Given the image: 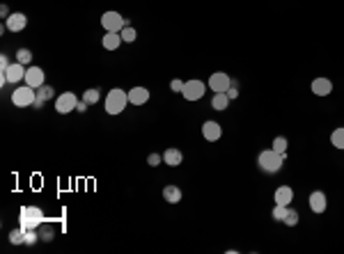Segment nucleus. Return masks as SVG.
<instances>
[{
    "label": "nucleus",
    "instance_id": "obj_1",
    "mask_svg": "<svg viewBox=\"0 0 344 254\" xmlns=\"http://www.w3.org/2000/svg\"><path fill=\"white\" fill-rule=\"evenodd\" d=\"M285 160L287 158L282 154H278L276 149H264V151H259V156H257L259 170L266 172V174H278L282 170V165H285Z\"/></svg>",
    "mask_w": 344,
    "mask_h": 254
},
{
    "label": "nucleus",
    "instance_id": "obj_2",
    "mask_svg": "<svg viewBox=\"0 0 344 254\" xmlns=\"http://www.w3.org/2000/svg\"><path fill=\"white\" fill-rule=\"evenodd\" d=\"M126 106H129V92L120 90V87H115V90H110L108 94H106V112L108 115H120V112L126 110Z\"/></svg>",
    "mask_w": 344,
    "mask_h": 254
},
{
    "label": "nucleus",
    "instance_id": "obj_3",
    "mask_svg": "<svg viewBox=\"0 0 344 254\" xmlns=\"http://www.w3.org/2000/svg\"><path fill=\"white\" fill-rule=\"evenodd\" d=\"M44 222V211L39 206H23L21 208V216H19V227L23 231L30 229H37L39 225Z\"/></svg>",
    "mask_w": 344,
    "mask_h": 254
},
{
    "label": "nucleus",
    "instance_id": "obj_4",
    "mask_svg": "<svg viewBox=\"0 0 344 254\" xmlns=\"http://www.w3.org/2000/svg\"><path fill=\"white\" fill-rule=\"evenodd\" d=\"M101 25H104L106 32H122L126 25H131V21L124 19L120 12L110 10V12H104V16H101Z\"/></svg>",
    "mask_w": 344,
    "mask_h": 254
},
{
    "label": "nucleus",
    "instance_id": "obj_5",
    "mask_svg": "<svg viewBox=\"0 0 344 254\" xmlns=\"http://www.w3.org/2000/svg\"><path fill=\"white\" fill-rule=\"evenodd\" d=\"M35 99H37V90L30 85L16 87L14 94H12V103H14L16 108H32Z\"/></svg>",
    "mask_w": 344,
    "mask_h": 254
},
{
    "label": "nucleus",
    "instance_id": "obj_6",
    "mask_svg": "<svg viewBox=\"0 0 344 254\" xmlns=\"http://www.w3.org/2000/svg\"><path fill=\"white\" fill-rule=\"evenodd\" d=\"M207 82H202V80H197V78H193V80H186L184 82V92H182V96L186 101H200L202 96L207 94Z\"/></svg>",
    "mask_w": 344,
    "mask_h": 254
},
{
    "label": "nucleus",
    "instance_id": "obj_7",
    "mask_svg": "<svg viewBox=\"0 0 344 254\" xmlns=\"http://www.w3.org/2000/svg\"><path fill=\"white\" fill-rule=\"evenodd\" d=\"M78 101L81 99H78L74 92H64V94H60L55 99V112H60V115H69V112L76 110Z\"/></svg>",
    "mask_w": 344,
    "mask_h": 254
},
{
    "label": "nucleus",
    "instance_id": "obj_8",
    "mask_svg": "<svg viewBox=\"0 0 344 254\" xmlns=\"http://www.w3.org/2000/svg\"><path fill=\"white\" fill-rule=\"evenodd\" d=\"M207 85H209V90L214 92H227L229 87H232V78L227 76L225 71H216L209 76V80H207Z\"/></svg>",
    "mask_w": 344,
    "mask_h": 254
},
{
    "label": "nucleus",
    "instance_id": "obj_9",
    "mask_svg": "<svg viewBox=\"0 0 344 254\" xmlns=\"http://www.w3.org/2000/svg\"><path fill=\"white\" fill-rule=\"evenodd\" d=\"M307 206H310V211L317 213V216L326 213V208H328V197H326V192L324 190L310 192V197H307Z\"/></svg>",
    "mask_w": 344,
    "mask_h": 254
},
{
    "label": "nucleus",
    "instance_id": "obj_10",
    "mask_svg": "<svg viewBox=\"0 0 344 254\" xmlns=\"http://www.w3.org/2000/svg\"><path fill=\"white\" fill-rule=\"evenodd\" d=\"M25 85H30V87H42L44 82H46V73H44V69L42 67H35V64H30L28 67V71H25Z\"/></svg>",
    "mask_w": 344,
    "mask_h": 254
},
{
    "label": "nucleus",
    "instance_id": "obj_11",
    "mask_svg": "<svg viewBox=\"0 0 344 254\" xmlns=\"http://www.w3.org/2000/svg\"><path fill=\"white\" fill-rule=\"evenodd\" d=\"M202 138H204L207 142H218V140L223 138V126L214 119L204 121V124H202Z\"/></svg>",
    "mask_w": 344,
    "mask_h": 254
},
{
    "label": "nucleus",
    "instance_id": "obj_12",
    "mask_svg": "<svg viewBox=\"0 0 344 254\" xmlns=\"http://www.w3.org/2000/svg\"><path fill=\"white\" fill-rule=\"evenodd\" d=\"M273 201L280 204V206H289L294 201V188L292 186H278L273 192Z\"/></svg>",
    "mask_w": 344,
    "mask_h": 254
},
{
    "label": "nucleus",
    "instance_id": "obj_13",
    "mask_svg": "<svg viewBox=\"0 0 344 254\" xmlns=\"http://www.w3.org/2000/svg\"><path fill=\"white\" fill-rule=\"evenodd\" d=\"M5 25L10 32H21V30H25V25H28V16H25L23 12H12V16L5 21Z\"/></svg>",
    "mask_w": 344,
    "mask_h": 254
},
{
    "label": "nucleus",
    "instance_id": "obj_14",
    "mask_svg": "<svg viewBox=\"0 0 344 254\" xmlns=\"http://www.w3.org/2000/svg\"><path fill=\"white\" fill-rule=\"evenodd\" d=\"M163 163H165L167 167H179V165L184 163V154L177 147H167L165 151H163Z\"/></svg>",
    "mask_w": 344,
    "mask_h": 254
},
{
    "label": "nucleus",
    "instance_id": "obj_15",
    "mask_svg": "<svg viewBox=\"0 0 344 254\" xmlns=\"http://www.w3.org/2000/svg\"><path fill=\"white\" fill-rule=\"evenodd\" d=\"M312 94L330 96L333 94V80H328V78H315L312 80Z\"/></svg>",
    "mask_w": 344,
    "mask_h": 254
},
{
    "label": "nucleus",
    "instance_id": "obj_16",
    "mask_svg": "<svg viewBox=\"0 0 344 254\" xmlns=\"http://www.w3.org/2000/svg\"><path fill=\"white\" fill-rule=\"evenodd\" d=\"M149 90L147 87H133V90H129V103L131 106H145L149 101Z\"/></svg>",
    "mask_w": 344,
    "mask_h": 254
},
{
    "label": "nucleus",
    "instance_id": "obj_17",
    "mask_svg": "<svg viewBox=\"0 0 344 254\" xmlns=\"http://www.w3.org/2000/svg\"><path fill=\"white\" fill-rule=\"evenodd\" d=\"M25 71H28V69H25V64H21V62H12L10 64V69H7L5 71V76H7V80L10 82H21V80H25Z\"/></svg>",
    "mask_w": 344,
    "mask_h": 254
},
{
    "label": "nucleus",
    "instance_id": "obj_18",
    "mask_svg": "<svg viewBox=\"0 0 344 254\" xmlns=\"http://www.w3.org/2000/svg\"><path fill=\"white\" fill-rule=\"evenodd\" d=\"M161 195H163V199H165L167 204H179V201H182V197H184V192H182V188H179V186H172V183H170V186L163 188Z\"/></svg>",
    "mask_w": 344,
    "mask_h": 254
},
{
    "label": "nucleus",
    "instance_id": "obj_19",
    "mask_svg": "<svg viewBox=\"0 0 344 254\" xmlns=\"http://www.w3.org/2000/svg\"><path fill=\"white\" fill-rule=\"evenodd\" d=\"M101 44H104L106 51H117L122 44V34L120 32H106L104 39H101Z\"/></svg>",
    "mask_w": 344,
    "mask_h": 254
},
{
    "label": "nucleus",
    "instance_id": "obj_20",
    "mask_svg": "<svg viewBox=\"0 0 344 254\" xmlns=\"http://www.w3.org/2000/svg\"><path fill=\"white\" fill-rule=\"evenodd\" d=\"M229 106V96L225 94V92H216L214 99H211V108H214L216 112H225Z\"/></svg>",
    "mask_w": 344,
    "mask_h": 254
},
{
    "label": "nucleus",
    "instance_id": "obj_21",
    "mask_svg": "<svg viewBox=\"0 0 344 254\" xmlns=\"http://www.w3.org/2000/svg\"><path fill=\"white\" fill-rule=\"evenodd\" d=\"M330 144L339 151H344V126H337V129L330 133Z\"/></svg>",
    "mask_w": 344,
    "mask_h": 254
},
{
    "label": "nucleus",
    "instance_id": "obj_22",
    "mask_svg": "<svg viewBox=\"0 0 344 254\" xmlns=\"http://www.w3.org/2000/svg\"><path fill=\"white\" fill-rule=\"evenodd\" d=\"M83 101H85L87 106H96V103L101 101V90H99V87H90V90H85Z\"/></svg>",
    "mask_w": 344,
    "mask_h": 254
},
{
    "label": "nucleus",
    "instance_id": "obj_23",
    "mask_svg": "<svg viewBox=\"0 0 344 254\" xmlns=\"http://www.w3.org/2000/svg\"><path fill=\"white\" fill-rule=\"evenodd\" d=\"M37 231H39V240H42V243H51V240L55 238V229L48 227L46 222H42V225L37 227Z\"/></svg>",
    "mask_w": 344,
    "mask_h": 254
},
{
    "label": "nucleus",
    "instance_id": "obj_24",
    "mask_svg": "<svg viewBox=\"0 0 344 254\" xmlns=\"http://www.w3.org/2000/svg\"><path fill=\"white\" fill-rule=\"evenodd\" d=\"M271 149H276L278 154H282V156H285V158H287V149H289V140H287L285 135H278V138L273 140Z\"/></svg>",
    "mask_w": 344,
    "mask_h": 254
},
{
    "label": "nucleus",
    "instance_id": "obj_25",
    "mask_svg": "<svg viewBox=\"0 0 344 254\" xmlns=\"http://www.w3.org/2000/svg\"><path fill=\"white\" fill-rule=\"evenodd\" d=\"M14 60L21 64H25V67H30V64H32V51H30V48H19Z\"/></svg>",
    "mask_w": 344,
    "mask_h": 254
},
{
    "label": "nucleus",
    "instance_id": "obj_26",
    "mask_svg": "<svg viewBox=\"0 0 344 254\" xmlns=\"http://www.w3.org/2000/svg\"><path fill=\"white\" fill-rule=\"evenodd\" d=\"M298 218H301V216H298V211H296V208H292V206H289V208H287V216H285V220H282V225H287V227H296V225H298Z\"/></svg>",
    "mask_w": 344,
    "mask_h": 254
},
{
    "label": "nucleus",
    "instance_id": "obj_27",
    "mask_svg": "<svg viewBox=\"0 0 344 254\" xmlns=\"http://www.w3.org/2000/svg\"><path fill=\"white\" fill-rule=\"evenodd\" d=\"M53 96H55V90H53L51 85H46V82H44L42 87H37V99H42V101H51Z\"/></svg>",
    "mask_w": 344,
    "mask_h": 254
},
{
    "label": "nucleus",
    "instance_id": "obj_28",
    "mask_svg": "<svg viewBox=\"0 0 344 254\" xmlns=\"http://www.w3.org/2000/svg\"><path fill=\"white\" fill-rule=\"evenodd\" d=\"M10 243L12 245H23L25 243V231L21 229V227H16V229L10 231Z\"/></svg>",
    "mask_w": 344,
    "mask_h": 254
},
{
    "label": "nucleus",
    "instance_id": "obj_29",
    "mask_svg": "<svg viewBox=\"0 0 344 254\" xmlns=\"http://www.w3.org/2000/svg\"><path fill=\"white\" fill-rule=\"evenodd\" d=\"M120 34H122V41H124V44H133L135 39H138V32H135L133 25H126V28L122 30Z\"/></svg>",
    "mask_w": 344,
    "mask_h": 254
},
{
    "label": "nucleus",
    "instance_id": "obj_30",
    "mask_svg": "<svg viewBox=\"0 0 344 254\" xmlns=\"http://www.w3.org/2000/svg\"><path fill=\"white\" fill-rule=\"evenodd\" d=\"M287 208H289V206H280V204H276V206H273V211H271V218L276 222H282V220H285V216H287Z\"/></svg>",
    "mask_w": 344,
    "mask_h": 254
},
{
    "label": "nucleus",
    "instance_id": "obj_31",
    "mask_svg": "<svg viewBox=\"0 0 344 254\" xmlns=\"http://www.w3.org/2000/svg\"><path fill=\"white\" fill-rule=\"evenodd\" d=\"M163 163V154H149L147 156V165L149 167H158Z\"/></svg>",
    "mask_w": 344,
    "mask_h": 254
},
{
    "label": "nucleus",
    "instance_id": "obj_32",
    "mask_svg": "<svg viewBox=\"0 0 344 254\" xmlns=\"http://www.w3.org/2000/svg\"><path fill=\"white\" fill-rule=\"evenodd\" d=\"M170 90H172V92H177V94H182V92H184V80L175 78V80L170 82Z\"/></svg>",
    "mask_w": 344,
    "mask_h": 254
},
{
    "label": "nucleus",
    "instance_id": "obj_33",
    "mask_svg": "<svg viewBox=\"0 0 344 254\" xmlns=\"http://www.w3.org/2000/svg\"><path fill=\"white\" fill-rule=\"evenodd\" d=\"M10 58H7V55H0V73H5L7 69H10Z\"/></svg>",
    "mask_w": 344,
    "mask_h": 254
},
{
    "label": "nucleus",
    "instance_id": "obj_34",
    "mask_svg": "<svg viewBox=\"0 0 344 254\" xmlns=\"http://www.w3.org/2000/svg\"><path fill=\"white\" fill-rule=\"evenodd\" d=\"M0 16H3V21H7L12 16V12H10V7L7 5H0Z\"/></svg>",
    "mask_w": 344,
    "mask_h": 254
},
{
    "label": "nucleus",
    "instance_id": "obj_35",
    "mask_svg": "<svg viewBox=\"0 0 344 254\" xmlns=\"http://www.w3.org/2000/svg\"><path fill=\"white\" fill-rule=\"evenodd\" d=\"M76 112H81V115H83V112H87V103H85V101H78V106H76Z\"/></svg>",
    "mask_w": 344,
    "mask_h": 254
},
{
    "label": "nucleus",
    "instance_id": "obj_36",
    "mask_svg": "<svg viewBox=\"0 0 344 254\" xmlns=\"http://www.w3.org/2000/svg\"><path fill=\"white\" fill-rule=\"evenodd\" d=\"M44 103H46V101H42V99H35L32 108H35V110H42V108H44Z\"/></svg>",
    "mask_w": 344,
    "mask_h": 254
}]
</instances>
